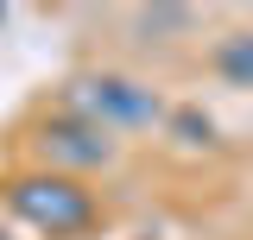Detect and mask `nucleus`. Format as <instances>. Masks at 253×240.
Instances as JSON below:
<instances>
[{"label":"nucleus","instance_id":"f03ea898","mask_svg":"<svg viewBox=\"0 0 253 240\" xmlns=\"http://www.w3.org/2000/svg\"><path fill=\"white\" fill-rule=\"evenodd\" d=\"M63 114H83V120H95L101 133H121V126H158V120H165V101H158V89L133 82V76L89 70V76H70Z\"/></svg>","mask_w":253,"mask_h":240},{"label":"nucleus","instance_id":"7ed1b4c3","mask_svg":"<svg viewBox=\"0 0 253 240\" xmlns=\"http://www.w3.org/2000/svg\"><path fill=\"white\" fill-rule=\"evenodd\" d=\"M38 152H44V171H63V177H76V171H101V164H114V139L83 114H57L38 126Z\"/></svg>","mask_w":253,"mask_h":240},{"label":"nucleus","instance_id":"39448f33","mask_svg":"<svg viewBox=\"0 0 253 240\" xmlns=\"http://www.w3.org/2000/svg\"><path fill=\"white\" fill-rule=\"evenodd\" d=\"M171 126H177V133H184L190 146H209V133H215V126H209V120L196 114V108H177V114H171Z\"/></svg>","mask_w":253,"mask_h":240},{"label":"nucleus","instance_id":"f257e3e1","mask_svg":"<svg viewBox=\"0 0 253 240\" xmlns=\"http://www.w3.org/2000/svg\"><path fill=\"white\" fill-rule=\"evenodd\" d=\"M6 209L51 240H70V234L95 228V196L83 190V177H63V171H19L6 183Z\"/></svg>","mask_w":253,"mask_h":240},{"label":"nucleus","instance_id":"20e7f679","mask_svg":"<svg viewBox=\"0 0 253 240\" xmlns=\"http://www.w3.org/2000/svg\"><path fill=\"white\" fill-rule=\"evenodd\" d=\"M215 76L228 89H253V32H228L215 44Z\"/></svg>","mask_w":253,"mask_h":240},{"label":"nucleus","instance_id":"423d86ee","mask_svg":"<svg viewBox=\"0 0 253 240\" xmlns=\"http://www.w3.org/2000/svg\"><path fill=\"white\" fill-rule=\"evenodd\" d=\"M0 26H6V6H0Z\"/></svg>","mask_w":253,"mask_h":240}]
</instances>
